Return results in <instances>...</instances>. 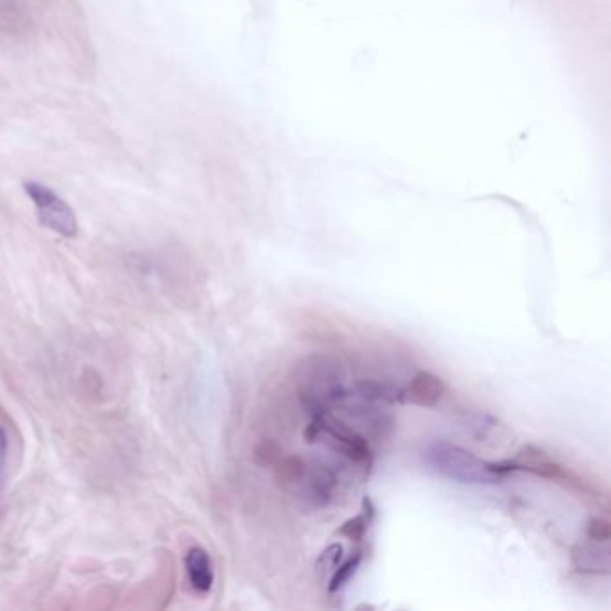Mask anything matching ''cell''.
I'll list each match as a JSON object with an SVG mask.
<instances>
[{"label": "cell", "instance_id": "7c38bea8", "mask_svg": "<svg viewBox=\"0 0 611 611\" xmlns=\"http://www.w3.org/2000/svg\"><path fill=\"white\" fill-rule=\"evenodd\" d=\"M362 558H364L362 549H357V551L352 552L350 558H346L339 563L336 572L328 579V594H337L350 583V579L355 576L357 568L361 567Z\"/></svg>", "mask_w": 611, "mask_h": 611}, {"label": "cell", "instance_id": "277c9868", "mask_svg": "<svg viewBox=\"0 0 611 611\" xmlns=\"http://www.w3.org/2000/svg\"><path fill=\"white\" fill-rule=\"evenodd\" d=\"M27 196L35 203L40 223L65 239L78 237L79 223L74 210L54 190L42 183H26Z\"/></svg>", "mask_w": 611, "mask_h": 611}, {"label": "cell", "instance_id": "30bf717a", "mask_svg": "<svg viewBox=\"0 0 611 611\" xmlns=\"http://www.w3.org/2000/svg\"><path fill=\"white\" fill-rule=\"evenodd\" d=\"M572 561L579 572L585 574H608L610 572V549L608 542L579 543L572 551Z\"/></svg>", "mask_w": 611, "mask_h": 611}, {"label": "cell", "instance_id": "6da1fadb", "mask_svg": "<svg viewBox=\"0 0 611 611\" xmlns=\"http://www.w3.org/2000/svg\"><path fill=\"white\" fill-rule=\"evenodd\" d=\"M294 386L303 411L310 418L334 413L348 395L345 364L330 353H310L296 366Z\"/></svg>", "mask_w": 611, "mask_h": 611}, {"label": "cell", "instance_id": "4fadbf2b", "mask_svg": "<svg viewBox=\"0 0 611 611\" xmlns=\"http://www.w3.org/2000/svg\"><path fill=\"white\" fill-rule=\"evenodd\" d=\"M343 560H345V547L341 543L328 545L327 549L319 554L318 561H316V574L319 579L328 581Z\"/></svg>", "mask_w": 611, "mask_h": 611}, {"label": "cell", "instance_id": "7a4b0ae2", "mask_svg": "<svg viewBox=\"0 0 611 611\" xmlns=\"http://www.w3.org/2000/svg\"><path fill=\"white\" fill-rule=\"evenodd\" d=\"M423 459L432 472L461 484H499L511 474L506 461H484L470 450L448 441L431 443L423 450Z\"/></svg>", "mask_w": 611, "mask_h": 611}, {"label": "cell", "instance_id": "8992f818", "mask_svg": "<svg viewBox=\"0 0 611 611\" xmlns=\"http://www.w3.org/2000/svg\"><path fill=\"white\" fill-rule=\"evenodd\" d=\"M506 463H508L511 474L527 472V474L538 475V477L551 479V481L568 482L574 486L581 484L565 466H561L556 459H552L547 452H543L542 448H536L533 445H525L520 448L517 456L508 459Z\"/></svg>", "mask_w": 611, "mask_h": 611}, {"label": "cell", "instance_id": "9c48e42d", "mask_svg": "<svg viewBox=\"0 0 611 611\" xmlns=\"http://www.w3.org/2000/svg\"><path fill=\"white\" fill-rule=\"evenodd\" d=\"M353 396L371 402V404L393 405L404 404V389L398 388L386 380L359 379L353 382Z\"/></svg>", "mask_w": 611, "mask_h": 611}, {"label": "cell", "instance_id": "9a60e30c", "mask_svg": "<svg viewBox=\"0 0 611 611\" xmlns=\"http://www.w3.org/2000/svg\"><path fill=\"white\" fill-rule=\"evenodd\" d=\"M6 456H8V436H6L4 427H0V474H2V470H4Z\"/></svg>", "mask_w": 611, "mask_h": 611}, {"label": "cell", "instance_id": "5b68a950", "mask_svg": "<svg viewBox=\"0 0 611 611\" xmlns=\"http://www.w3.org/2000/svg\"><path fill=\"white\" fill-rule=\"evenodd\" d=\"M339 486L341 475L337 472L336 465L314 457L310 461L307 459L305 474L293 493L302 497L310 509H323L336 500Z\"/></svg>", "mask_w": 611, "mask_h": 611}, {"label": "cell", "instance_id": "5bb4252c", "mask_svg": "<svg viewBox=\"0 0 611 611\" xmlns=\"http://www.w3.org/2000/svg\"><path fill=\"white\" fill-rule=\"evenodd\" d=\"M586 534H588V538H590V540H594V542H610V522H608L606 518L594 517L592 520H590V522H588Z\"/></svg>", "mask_w": 611, "mask_h": 611}, {"label": "cell", "instance_id": "ba28073f", "mask_svg": "<svg viewBox=\"0 0 611 611\" xmlns=\"http://www.w3.org/2000/svg\"><path fill=\"white\" fill-rule=\"evenodd\" d=\"M185 570H187L190 588L196 594H210V590L214 588L216 574H214V563L207 549H203L201 545H192L189 551L185 552Z\"/></svg>", "mask_w": 611, "mask_h": 611}, {"label": "cell", "instance_id": "8fae6325", "mask_svg": "<svg viewBox=\"0 0 611 611\" xmlns=\"http://www.w3.org/2000/svg\"><path fill=\"white\" fill-rule=\"evenodd\" d=\"M375 518V508H373V502L368 497L362 499L361 513L357 517L346 520L345 524L339 527L337 534L343 536L346 540H350L353 543H359L364 540V536L370 529L371 522Z\"/></svg>", "mask_w": 611, "mask_h": 611}, {"label": "cell", "instance_id": "52a82bcc", "mask_svg": "<svg viewBox=\"0 0 611 611\" xmlns=\"http://www.w3.org/2000/svg\"><path fill=\"white\" fill-rule=\"evenodd\" d=\"M447 393V382L432 371H418L404 389V404L434 407Z\"/></svg>", "mask_w": 611, "mask_h": 611}, {"label": "cell", "instance_id": "3957f363", "mask_svg": "<svg viewBox=\"0 0 611 611\" xmlns=\"http://www.w3.org/2000/svg\"><path fill=\"white\" fill-rule=\"evenodd\" d=\"M303 438L310 445L323 443L341 461L361 470L364 475H370L375 459L370 439L353 429L343 418H337L336 414L312 416L303 432Z\"/></svg>", "mask_w": 611, "mask_h": 611}]
</instances>
